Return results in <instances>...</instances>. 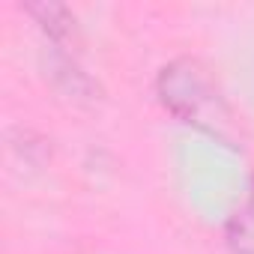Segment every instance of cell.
Segmentation results:
<instances>
[{
    "label": "cell",
    "instance_id": "cell-1",
    "mask_svg": "<svg viewBox=\"0 0 254 254\" xmlns=\"http://www.w3.org/2000/svg\"><path fill=\"white\" fill-rule=\"evenodd\" d=\"M156 90H159L162 105L183 123L197 126V129L218 135V138H230V129H233L230 108H227L212 72L197 57L171 60L159 72Z\"/></svg>",
    "mask_w": 254,
    "mask_h": 254
},
{
    "label": "cell",
    "instance_id": "cell-2",
    "mask_svg": "<svg viewBox=\"0 0 254 254\" xmlns=\"http://www.w3.org/2000/svg\"><path fill=\"white\" fill-rule=\"evenodd\" d=\"M48 75H51L54 87L78 105H90L99 99V84L81 69V63L63 45H54V51L48 57Z\"/></svg>",
    "mask_w": 254,
    "mask_h": 254
},
{
    "label": "cell",
    "instance_id": "cell-3",
    "mask_svg": "<svg viewBox=\"0 0 254 254\" xmlns=\"http://www.w3.org/2000/svg\"><path fill=\"white\" fill-rule=\"evenodd\" d=\"M27 12L39 21V27L45 30V36L51 39V45H63L69 48L72 36H75V15L69 12V6L63 3H30Z\"/></svg>",
    "mask_w": 254,
    "mask_h": 254
},
{
    "label": "cell",
    "instance_id": "cell-4",
    "mask_svg": "<svg viewBox=\"0 0 254 254\" xmlns=\"http://www.w3.org/2000/svg\"><path fill=\"white\" fill-rule=\"evenodd\" d=\"M227 245L233 254H254V180L248 186V194L242 197L239 209L227 221Z\"/></svg>",
    "mask_w": 254,
    "mask_h": 254
}]
</instances>
